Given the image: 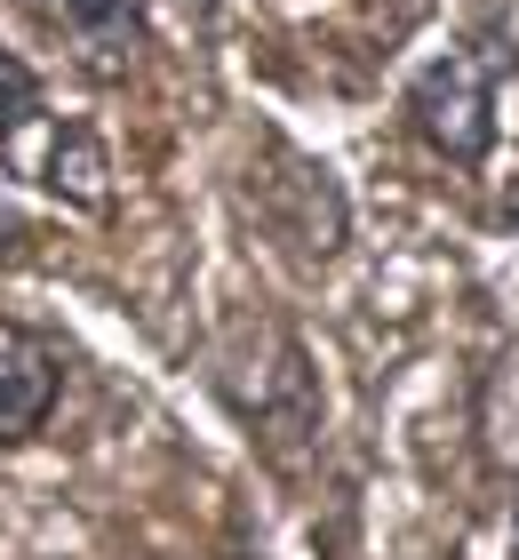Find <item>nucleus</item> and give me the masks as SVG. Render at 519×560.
<instances>
[{"mask_svg":"<svg viewBox=\"0 0 519 560\" xmlns=\"http://www.w3.org/2000/svg\"><path fill=\"white\" fill-rule=\"evenodd\" d=\"M57 385H64V369H57V352H48V345H33V337L0 345V448L33 441V432L48 424Z\"/></svg>","mask_w":519,"mask_h":560,"instance_id":"2","label":"nucleus"},{"mask_svg":"<svg viewBox=\"0 0 519 560\" xmlns=\"http://www.w3.org/2000/svg\"><path fill=\"white\" fill-rule=\"evenodd\" d=\"M496 72L504 57L487 40H463V48H439V57L415 72L408 89V120L439 161L456 168H480L496 152Z\"/></svg>","mask_w":519,"mask_h":560,"instance_id":"1","label":"nucleus"},{"mask_svg":"<svg viewBox=\"0 0 519 560\" xmlns=\"http://www.w3.org/2000/svg\"><path fill=\"white\" fill-rule=\"evenodd\" d=\"M504 217H511V224H519V192H511V200H504Z\"/></svg>","mask_w":519,"mask_h":560,"instance_id":"6","label":"nucleus"},{"mask_svg":"<svg viewBox=\"0 0 519 560\" xmlns=\"http://www.w3.org/2000/svg\"><path fill=\"white\" fill-rule=\"evenodd\" d=\"M511 560H519V504H511Z\"/></svg>","mask_w":519,"mask_h":560,"instance_id":"5","label":"nucleus"},{"mask_svg":"<svg viewBox=\"0 0 519 560\" xmlns=\"http://www.w3.org/2000/svg\"><path fill=\"white\" fill-rule=\"evenodd\" d=\"M33 113H40V81H33V65H16L9 48H0V137L24 129Z\"/></svg>","mask_w":519,"mask_h":560,"instance_id":"4","label":"nucleus"},{"mask_svg":"<svg viewBox=\"0 0 519 560\" xmlns=\"http://www.w3.org/2000/svg\"><path fill=\"white\" fill-rule=\"evenodd\" d=\"M57 16L72 24V40H81L96 65H120L144 33V0H57Z\"/></svg>","mask_w":519,"mask_h":560,"instance_id":"3","label":"nucleus"}]
</instances>
